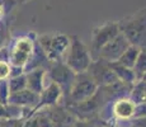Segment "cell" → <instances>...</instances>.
<instances>
[{"mask_svg":"<svg viewBox=\"0 0 146 127\" xmlns=\"http://www.w3.org/2000/svg\"><path fill=\"white\" fill-rule=\"evenodd\" d=\"M37 43L40 45L50 61H61V57L67 52L70 46V37L62 33L53 35H42L38 38Z\"/></svg>","mask_w":146,"mask_h":127,"instance_id":"277c9868","label":"cell"},{"mask_svg":"<svg viewBox=\"0 0 146 127\" xmlns=\"http://www.w3.org/2000/svg\"><path fill=\"white\" fill-rule=\"evenodd\" d=\"M38 102H40V95L33 93L29 89H24L18 93H13V94H10L9 98V104H13V106L19 107V108L32 109L33 112L37 108Z\"/></svg>","mask_w":146,"mask_h":127,"instance_id":"8fae6325","label":"cell"},{"mask_svg":"<svg viewBox=\"0 0 146 127\" xmlns=\"http://www.w3.org/2000/svg\"><path fill=\"white\" fill-rule=\"evenodd\" d=\"M106 127V126H104ZM111 127H130V126H111Z\"/></svg>","mask_w":146,"mask_h":127,"instance_id":"cb8c5ba5","label":"cell"},{"mask_svg":"<svg viewBox=\"0 0 146 127\" xmlns=\"http://www.w3.org/2000/svg\"><path fill=\"white\" fill-rule=\"evenodd\" d=\"M62 95L64 93L60 86L56 85L55 83H50L48 85L44 86L43 92L40 94V102H38V106L35 109V112L42 108H52V107L57 106Z\"/></svg>","mask_w":146,"mask_h":127,"instance_id":"30bf717a","label":"cell"},{"mask_svg":"<svg viewBox=\"0 0 146 127\" xmlns=\"http://www.w3.org/2000/svg\"><path fill=\"white\" fill-rule=\"evenodd\" d=\"M3 15H4V8H3L1 5H0V19L3 18Z\"/></svg>","mask_w":146,"mask_h":127,"instance_id":"603a6c76","label":"cell"},{"mask_svg":"<svg viewBox=\"0 0 146 127\" xmlns=\"http://www.w3.org/2000/svg\"><path fill=\"white\" fill-rule=\"evenodd\" d=\"M137 85H139V88L144 92V94L146 95V81H142V80H140V81H137Z\"/></svg>","mask_w":146,"mask_h":127,"instance_id":"7402d4cb","label":"cell"},{"mask_svg":"<svg viewBox=\"0 0 146 127\" xmlns=\"http://www.w3.org/2000/svg\"><path fill=\"white\" fill-rule=\"evenodd\" d=\"M130 127H146V117L144 118H132Z\"/></svg>","mask_w":146,"mask_h":127,"instance_id":"44dd1931","label":"cell"},{"mask_svg":"<svg viewBox=\"0 0 146 127\" xmlns=\"http://www.w3.org/2000/svg\"><path fill=\"white\" fill-rule=\"evenodd\" d=\"M144 117H146V103L135 104L133 118H144Z\"/></svg>","mask_w":146,"mask_h":127,"instance_id":"ffe728a7","label":"cell"},{"mask_svg":"<svg viewBox=\"0 0 146 127\" xmlns=\"http://www.w3.org/2000/svg\"><path fill=\"white\" fill-rule=\"evenodd\" d=\"M128 47H130V42L127 41V38L122 33H119L118 36H116L111 42H108L100 50L98 59L104 60L107 63H117Z\"/></svg>","mask_w":146,"mask_h":127,"instance_id":"9c48e42d","label":"cell"},{"mask_svg":"<svg viewBox=\"0 0 146 127\" xmlns=\"http://www.w3.org/2000/svg\"><path fill=\"white\" fill-rule=\"evenodd\" d=\"M135 103L128 97L119 98L112 104V114L121 121H128L133 118Z\"/></svg>","mask_w":146,"mask_h":127,"instance_id":"7c38bea8","label":"cell"},{"mask_svg":"<svg viewBox=\"0 0 146 127\" xmlns=\"http://www.w3.org/2000/svg\"><path fill=\"white\" fill-rule=\"evenodd\" d=\"M10 78V64L0 61V81L8 80Z\"/></svg>","mask_w":146,"mask_h":127,"instance_id":"d6986e66","label":"cell"},{"mask_svg":"<svg viewBox=\"0 0 146 127\" xmlns=\"http://www.w3.org/2000/svg\"><path fill=\"white\" fill-rule=\"evenodd\" d=\"M26 78H27V89L32 90L33 93L40 95L43 92L44 86V78H46V70L44 69H33L26 72Z\"/></svg>","mask_w":146,"mask_h":127,"instance_id":"4fadbf2b","label":"cell"},{"mask_svg":"<svg viewBox=\"0 0 146 127\" xmlns=\"http://www.w3.org/2000/svg\"><path fill=\"white\" fill-rule=\"evenodd\" d=\"M118 24L121 33L130 45L146 51V7L123 18Z\"/></svg>","mask_w":146,"mask_h":127,"instance_id":"6da1fadb","label":"cell"},{"mask_svg":"<svg viewBox=\"0 0 146 127\" xmlns=\"http://www.w3.org/2000/svg\"><path fill=\"white\" fill-rule=\"evenodd\" d=\"M121 33L118 22H107L94 28L93 36H92V47L90 53L93 56V60H97L100 50L106 46L108 42H111L116 36Z\"/></svg>","mask_w":146,"mask_h":127,"instance_id":"5b68a950","label":"cell"},{"mask_svg":"<svg viewBox=\"0 0 146 127\" xmlns=\"http://www.w3.org/2000/svg\"><path fill=\"white\" fill-rule=\"evenodd\" d=\"M93 61V56L86 47V45L78 36H71L70 37V46L66 52V59L64 63L78 75L88 72Z\"/></svg>","mask_w":146,"mask_h":127,"instance_id":"7a4b0ae2","label":"cell"},{"mask_svg":"<svg viewBox=\"0 0 146 127\" xmlns=\"http://www.w3.org/2000/svg\"><path fill=\"white\" fill-rule=\"evenodd\" d=\"M35 51V41L29 37H19L14 41L13 46L9 49V64L14 66L24 67L32 59Z\"/></svg>","mask_w":146,"mask_h":127,"instance_id":"8992f818","label":"cell"},{"mask_svg":"<svg viewBox=\"0 0 146 127\" xmlns=\"http://www.w3.org/2000/svg\"><path fill=\"white\" fill-rule=\"evenodd\" d=\"M88 72L94 79V81L97 83L98 86L112 85V84L119 81L117 79L116 74L113 72V70L109 66V63H107L104 60H100V59H97V60L93 61Z\"/></svg>","mask_w":146,"mask_h":127,"instance_id":"ba28073f","label":"cell"},{"mask_svg":"<svg viewBox=\"0 0 146 127\" xmlns=\"http://www.w3.org/2000/svg\"><path fill=\"white\" fill-rule=\"evenodd\" d=\"M48 76L51 79V83H55L56 85L60 86L62 93L67 97L75 81L76 74L64 61H51Z\"/></svg>","mask_w":146,"mask_h":127,"instance_id":"52a82bcc","label":"cell"},{"mask_svg":"<svg viewBox=\"0 0 146 127\" xmlns=\"http://www.w3.org/2000/svg\"><path fill=\"white\" fill-rule=\"evenodd\" d=\"M141 80H142V81H146V74L144 75V78H142V79H141Z\"/></svg>","mask_w":146,"mask_h":127,"instance_id":"d4e9b609","label":"cell"},{"mask_svg":"<svg viewBox=\"0 0 146 127\" xmlns=\"http://www.w3.org/2000/svg\"><path fill=\"white\" fill-rule=\"evenodd\" d=\"M8 83H9L10 94H13V93L22 92V90L27 89V78H26V74L9 78V79H8Z\"/></svg>","mask_w":146,"mask_h":127,"instance_id":"e0dca14e","label":"cell"},{"mask_svg":"<svg viewBox=\"0 0 146 127\" xmlns=\"http://www.w3.org/2000/svg\"><path fill=\"white\" fill-rule=\"evenodd\" d=\"M140 52H141V50H140L139 47L130 45V47L123 52V55L121 56L117 63L119 65H122V66L128 67V69H132L135 63H136V60H137V57H139Z\"/></svg>","mask_w":146,"mask_h":127,"instance_id":"9a60e30c","label":"cell"},{"mask_svg":"<svg viewBox=\"0 0 146 127\" xmlns=\"http://www.w3.org/2000/svg\"><path fill=\"white\" fill-rule=\"evenodd\" d=\"M10 98V90L8 80L0 81V104H9Z\"/></svg>","mask_w":146,"mask_h":127,"instance_id":"ac0fdd59","label":"cell"},{"mask_svg":"<svg viewBox=\"0 0 146 127\" xmlns=\"http://www.w3.org/2000/svg\"><path fill=\"white\" fill-rule=\"evenodd\" d=\"M99 86L94 81V79L90 76L89 72H84V74H78L75 78V81L72 84L71 89H70L69 94H67V100H69V106L71 104L83 103V102L90 99L94 97L97 90Z\"/></svg>","mask_w":146,"mask_h":127,"instance_id":"3957f363","label":"cell"},{"mask_svg":"<svg viewBox=\"0 0 146 127\" xmlns=\"http://www.w3.org/2000/svg\"><path fill=\"white\" fill-rule=\"evenodd\" d=\"M109 66L113 70V72L116 74L117 79H118L121 83L126 84V85H128V86H133L135 84L137 83L136 76H135L132 69L122 66V65H119L118 63H109Z\"/></svg>","mask_w":146,"mask_h":127,"instance_id":"5bb4252c","label":"cell"},{"mask_svg":"<svg viewBox=\"0 0 146 127\" xmlns=\"http://www.w3.org/2000/svg\"><path fill=\"white\" fill-rule=\"evenodd\" d=\"M133 74L136 76V80L140 81L142 78H144V75L146 74V51H142L140 52L139 57H137L136 63H135L133 67Z\"/></svg>","mask_w":146,"mask_h":127,"instance_id":"2e32d148","label":"cell"},{"mask_svg":"<svg viewBox=\"0 0 146 127\" xmlns=\"http://www.w3.org/2000/svg\"><path fill=\"white\" fill-rule=\"evenodd\" d=\"M100 127H104V126H100Z\"/></svg>","mask_w":146,"mask_h":127,"instance_id":"4316f807","label":"cell"},{"mask_svg":"<svg viewBox=\"0 0 146 127\" xmlns=\"http://www.w3.org/2000/svg\"><path fill=\"white\" fill-rule=\"evenodd\" d=\"M1 121H3V120H0V127H3V123H1Z\"/></svg>","mask_w":146,"mask_h":127,"instance_id":"484cf974","label":"cell"}]
</instances>
